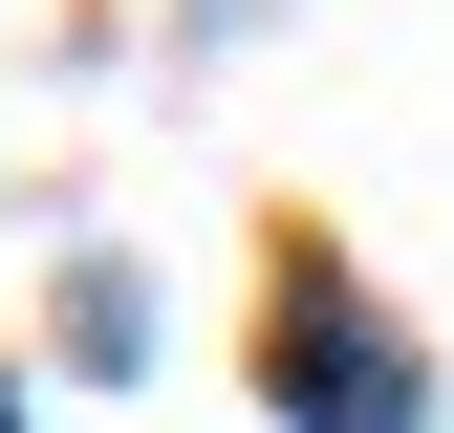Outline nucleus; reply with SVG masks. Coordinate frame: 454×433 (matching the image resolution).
<instances>
[{
	"label": "nucleus",
	"instance_id": "f257e3e1",
	"mask_svg": "<svg viewBox=\"0 0 454 433\" xmlns=\"http://www.w3.org/2000/svg\"><path fill=\"white\" fill-rule=\"evenodd\" d=\"M281 412H303V433H411V368H389V325L303 282V325H281Z\"/></svg>",
	"mask_w": 454,
	"mask_h": 433
}]
</instances>
